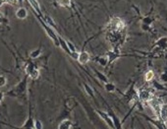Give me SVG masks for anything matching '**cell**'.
Returning <instances> with one entry per match:
<instances>
[{
    "instance_id": "ba28073f",
    "label": "cell",
    "mask_w": 167,
    "mask_h": 129,
    "mask_svg": "<svg viewBox=\"0 0 167 129\" xmlns=\"http://www.w3.org/2000/svg\"><path fill=\"white\" fill-rule=\"evenodd\" d=\"M159 120H161L162 122L166 123L167 122V104L163 103L161 104L160 107V114H159Z\"/></svg>"
},
{
    "instance_id": "ffe728a7",
    "label": "cell",
    "mask_w": 167,
    "mask_h": 129,
    "mask_svg": "<svg viewBox=\"0 0 167 129\" xmlns=\"http://www.w3.org/2000/svg\"><path fill=\"white\" fill-rule=\"evenodd\" d=\"M3 1H4V3L10 4V5H16V4L19 3L18 0H3Z\"/></svg>"
},
{
    "instance_id": "6da1fadb",
    "label": "cell",
    "mask_w": 167,
    "mask_h": 129,
    "mask_svg": "<svg viewBox=\"0 0 167 129\" xmlns=\"http://www.w3.org/2000/svg\"><path fill=\"white\" fill-rule=\"evenodd\" d=\"M26 72L27 75L32 80H36L39 77V69L36 67L34 63L28 62L26 66Z\"/></svg>"
},
{
    "instance_id": "7a4b0ae2",
    "label": "cell",
    "mask_w": 167,
    "mask_h": 129,
    "mask_svg": "<svg viewBox=\"0 0 167 129\" xmlns=\"http://www.w3.org/2000/svg\"><path fill=\"white\" fill-rule=\"evenodd\" d=\"M163 104V103H162L159 99H156V98H152V99L149 102V107H152V110L154 111V114H155V115H156L157 118H159L160 107H161V104Z\"/></svg>"
},
{
    "instance_id": "7c38bea8",
    "label": "cell",
    "mask_w": 167,
    "mask_h": 129,
    "mask_svg": "<svg viewBox=\"0 0 167 129\" xmlns=\"http://www.w3.org/2000/svg\"><path fill=\"white\" fill-rule=\"evenodd\" d=\"M42 54V49L40 48H36V49L35 50H32L31 53H30V56H31V58H38V56Z\"/></svg>"
},
{
    "instance_id": "5b68a950",
    "label": "cell",
    "mask_w": 167,
    "mask_h": 129,
    "mask_svg": "<svg viewBox=\"0 0 167 129\" xmlns=\"http://www.w3.org/2000/svg\"><path fill=\"white\" fill-rule=\"evenodd\" d=\"M138 96H139L140 100H142V102L144 103H149V100L153 98L152 93L149 90H146V89H142V90H140L139 93H138Z\"/></svg>"
},
{
    "instance_id": "4fadbf2b",
    "label": "cell",
    "mask_w": 167,
    "mask_h": 129,
    "mask_svg": "<svg viewBox=\"0 0 167 129\" xmlns=\"http://www.w3.org/2000/svg\"><path fill=\"white\" fill-rule=\"evenodd\" d=\"M104 88H105V90H106L107 92H110V93H112V92H114V91L116 90L115 85H114V84H112V83H109V82H107L106 84H105Z\"/></svg>"
},
{
    "instance_id": "d6986e66",
    "label": "cell",
    "mask_w": 167,
    "mask_h": 129,
    "mask_svg": "<svg viewBox=\"0 0 167 129\" xmlns=\"http://www.w3.org/2000/svg\"><path fill=\"white\" fill-rule=\"evenodd\" d=\"M35 129H42V123L40 120H35Z\"/></svg>"
},
{
    "instance_id": "cb8c5ba5",
    "label": "cell",
    "mask_w": 167,
    "mask_h": 129,
    "mask_svg": "<svg viewBox=\"0 0 167 129\" xmlns=\"http://www.w3.org/2000/svg\"><path fill=\"white\" fill-rule=\"evenodd\" d=\"M3 4H4V1H3V0H0V7H1V6L3 5Z\"/></svg>"
},
{
    "instance_id": "3957f363",
    "label": "cell",
    "mask_w": 167,
    "mask_h": 129,
    "mask_svg": "<svg viewBox=\"0 0 167 129\" xmlns=\"http://www.w3.org/2000/svg\"><path fill=\"white\" fill-rule=\"evenodd\" d=\"M26 90H27V78L24 79L19 85H17L11 92H9V94H14L16 96L23 95L26 92Z\"/></svg>"
},
{
    "instance_id": "9c48e42d",
    "label": "cell",
    "mask_w": 167,
    "mask_h": 129,
    "mask_svg": "<svg viewBox=\"0 0 167 129\" xmlns=\"http://www.w3.org/2000/svg\"><path fill=\"white\" fill-rule=\"evenodd\" d=\"M16 17L20 20H25L28 17V10L24 7H20L16 10Z\"/></svg>"
},
{
    "instance_id": "277c9868",
    "label": "cell",
    "mask_w": 167,
    "mask_h": 129,
    "mask_svg": "<svg viewBox=\"0 0 167 129\" xmlns=\"http://www.w3.org/2000/svg\"><path fill=\"white\" fill-rule=\"evenodd\" d=\"M96 112L99 114V115L101 117V119L104 120L105 123L107 124V125L112 128V129H115V125H114V121L111 117V115L109 114V112H105V111H100V110H96Z\"/></svg>"
},
{
    "instance_id": "e0dca14e",
    "label": "cell",
    "mask_w": 167,
    "mask_h": 129,
    "mask_svg": "<svg viewBox=\"0 0 167 129\" xmlns=\"http://www.w3.org/2000/svg\"><path fill=\"white\" fill-rule=\"evenodd\" d=\"M84 88H85V92L88 93V95H89V96L93 97V91L92 90V88H91V87H89V85H87V84H84Z\"/></svg>"
},
{
    "instance_id": "d4e9b609",
    "label": "cell",
    "mask_w": 167,
    "mask_h": 129,
    "mask_svg": "<svg viewBox=\"0 0 167 129\" xmlns=\"http://www.w3.org/2000/svg\"><path fill=\"white\" fill-rule=\"evenodd\" d=\"M130 129H136L135 127H134V124H132V126H131V128H130Z\"/></svg>"
},
{
    "instance_id": "44dd1931",
    "label": "cell",
    "mask_w": 167,
    "mask_h": 129,
    "mask_svg": "<svg viewBox=\"0 0 167 129\" xmlns=\"http://www.w3.org/2000/svg\"><path fill=\"white\" fill-rule=\"evenodd\" d=\"M5 21H6L5 17H4V15L1 13V12H0V24H3Z\"/></svg>"
},
{
    "instance_id": "9a60e30c",
    "label": "cell",
    "mask_w": 167,
    "mask_h": 129,
    "mask_svg": "<svg viewBox=\"0 0 167 129\" xmlns=\"http://www.w3.org/2000/svg\"><path fill=\"white\" fill-rule=\"evenodd\" d=\"M7 85V78L4 75H0V88H3Z\"/></svg>"
},
{
    "instance_id": "5bb4252c",
    "label": "cell",
    "mask_w": 167,
    "mask_h": 129,
    "mask_svg": "<svg viewBox=\"0 0 167 129\" xmlns=\"http://www.w3.org/2000/svg\"><path fill=\"white\" fill-rule=\"evenodd\" d=\"M58 4L62 7H69L71 5V0H58Z\"/></svg>"
},
{
    "instance_id": "52a82bcc",
    "label": "cell",
    "mask_w": 167,
    "mask_h": 129,
    "mask_svg": "<svg viewBox=\"0 0 167 129\" xmlns=\"http://www.w3.org/2000/svg\"><path fill=\"white\" fill-rule=\"evenodd\" d=\"M111 24L114 27V29L117 30V31H121L125 28V24L120 18H113L111 20Z\"/></svg>"
},
{
    "instance_id": "603a6c76",
    "label": "cell",
    "mask_w": 167,
    "mask_h": 129,
    "mask_svg": "<svg viewBox=\"0 0 167 129\" xmlns=\"http://www.w3.org/2000/svg\"><path fill=\"white\" fill-rule=\"evenodd\" d=\"M4 97H5V94H4L3 92H0V104H1V103L3 102Z\"/></svg>"
},
{
    "instance_id": "30bf717a",
    "label": "cell",
    "mask_w": 167,
    "mask_h": 129,
    "mask_svg": "<svg viewBox=\"0 0 167 129\" xmlns=\"http://www.w3.org/2000/svg\"><path fill=\"white\" fill-rule=\"evenodd\" d=\"M72 126H73V123L70 119H64L59 123L58 129H71Z\"/></svg>"
},
{
    "instance_id": "ac0fdd59",
    "label": "cell",
    "mask_w": 167,
    "mask_h": 129,
    "mask_svg": "<svg viewBox=\"0 0 167 129\" xmlns=\"http://www.w3.org/2000/svg\"><path fill=\"white\" fill-rule=\"evenodd\" d=\"M28 1H30V3L32 4V6L34 7L35 9L39 11V5H38V3L36 2V0H28Z\"/></svg>"
},
{
    "instance_id": "8fae6325",
    "label": "cell",
    "mask_w": 167,
    "mask_h": 129,
    "mask_svg": "<svg viewBox=\"0 0 167 129\" xmlns=\"http://www.w3.org/2000/svg\"><path fill=\"white\" fill-rule=\"evenodd\" d=\"M153 78H154V73H153V71H152V70L148 71V72L145 73V80L146 82L152 81Z\"/></svg>"
},
{
    "instance_id": "8992f818",
    "label": "cell",
    "mask_w": 167,
    "mask_h": 129,
    "mask_svg": "<svg viewBox=\"0 0 167 129\" xmlns=\"http://www.w3.org/2000/svg\"><path fill=\"white\" fill-rule=\"evenodd\" d=\"M91 60V55H89V52L87 51H82L79 53V57H78V61L81 64H87Z\"/></svg>"
},
{
    "instance_id": "7402d4cb",
    "label": "cell",
    "mask_w": 167,
    "mask_h": 129,
    "mask_svg": "<svg viewBox=\"0 0 167 129\" xmlns=\"http://www.w3.org/2000/svg\"><path fill=\"white\" fill-rule=\"evenodd\" d=\"M160 78H161L162 82H167V75L166 74H162Z\"/></svg>"
},
{
    "instance_id": "2e32d148",
    "label": "cell",
    "mask_w": 167,
    "mask_h": 129,
    "mask_svg": "<svg viewBox=\"0 0 167 129\" xmlns=\"http://www.w3.org/2000/svg\"><path fill=\"white\" fill-rule=\"evenodd\" d=\"M44 21H45V23L47 24V26H49V27H54L55 26L54 22L52 21V19L50 17H48V16H45V17H44Z\"/></svg>"
}]
</instances>
